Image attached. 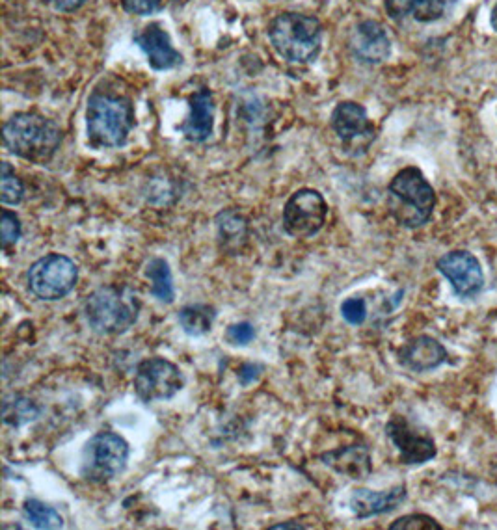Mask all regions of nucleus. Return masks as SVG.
Here are the masks:
<instances>
[{
  "mask_svg": "<svg viewBox=\"0 0 497 530\" xmlns=\"http://www.w3.org/2000/svg\"><path fill=\"white\" fill-rule=\"evenodd\" d=\"M146 278L151 281V294L161 302V304H174L175 287L172 278V268L166 259L153 257L146 265Z\"/></svg>",
  "mask_w": 497,
  "mask_h": 530,
  "instance_id": "nucleus-20",
  "label": "nucleus"
},
{
  "mask_svg": "<svg viewBox=\"0 0 497 530\" xmlns=\"http://www.w3.org/2000/svg\"><path fill=\"white\" fill-rule=\"evenodd\" d=\"M131 447L120 434L97 432L82 451L81 475L88 482L103 484L127 469Z\"/></svg>",
  "mask_w": 497,
  "mask_h": 530,
  "instance_id": "nucleus-6",
  "label": "nucleus"
},
{
  "mask_svg": "<svg viewBox=\"0 0 497 530\" xmlns=\"http://www.w3.org/2000/svg\"><path fill=\"white\" fill-rule=\"evenodd\" d=\"M399 363L404 369L412 372H429L438 369L449 359L445 346L430 337V335H417L410 339L406 345L397 352Z\"/></svg>",
  "mask_w": 497,
  "mask_h": 530,
  "instance_id": "nucleus-13",
  "label": "nucleus"
},
{
  "mask_svg": "<svg viewBox=\"0 0 497 530\" xmlns=\"http://www.w3.org/2000/svg\"><path fill=\"white\" fill-rule=\"evenodd\" d=\"M88 142L97 149L121 147L135 127V110L129 99L94 93L86 110Z\"/></svg>",
  "mask_w": 497,
  "mask_h": 530,
  "instance_id": "nucleus-2",
  "label": "nucleus"
},
{
  "mask_svg": "<svg viewBox=\"0 0 497 530\" xmlns=\"http://www.w3.org/2000/svg\"><path fill=\"white\" fill-rule=\"evenodd\" d=\"M391 530H440L442 525L436 523L432 517L425 514H410V516L401 517L395 523H391Z\"/></svg>",
  "mask_w": 497,
  "mask_h": 530,
  "instance_id": "nucleus-27",
  "label": "nucleus"
},
{
  "mask_svg": "<svg viewBox=\"0 0 497 530\" xmlns=\"http://www.w3.org/2000/svg\"><path fill=\"white\" fill-rule=\"evenodd\" d=\"M453 2L455 0H386V10L393 19L414 17L421 23H430L444 17Z\"/></svg>",
  "mask_w": 497,
  "mask_h": 530,
  "instance_id": "nucleus-19",
  "label": "nucleus"
},
{
  "mask_svg": "<svg viewBox=\"0 0 497 530\" xmlns=\"http://www.w3.org/2000/svg\"><path fill=\"white\" fill-rule=\"evenodd\" d=\"M406 499V486H395L388 491H371L360 488L352 491L349 506L352 514L358 519L388 514L391 510L399 508Z\"/></svg>",
  "mask_w": 497,
  "mask_h": 530,
  "instance_id": "nucleus-17",
  "label": "nucleus"
},
{
  "mask_svg": "<svg viewBox=\"0 0 497 530\" xmlns=\"http://www.w3.org/2000/svg\"><path fill=\"white\" fill-rule=\"evenodd\" d=\"M328 216V203L321 192L300 188L283 207V229L293 239H313Z\"/></svg>",
  "mask_w": 497,
  "mask_h": 530,
  "instance_id": "nucleus-8",
  "label": "nucleus"
},
{
  "mask_svg": "<svg viewBox=\"0 0 497 530\" xmlns=\"http://www.w3.org/2000/svg\"><path fill=\"white\" fill-rule=\"evenodd\" d=\"M23 516L36 529H62L64 527V519L58 514V510L49 504L41 503L38 499L25 501Z\"/></svg>",
  "mask_w": 497,
  "mask_h": 530,
  "instance_id": "nucleus-23",
  "label": "nucleus"
},
{
  "mask_svg": "<svg viewBox=\"0 0 497 530\" xmlns=\"http://www.w3.org/2000/svg\"><path fill=\"white\" fill-rule=\"evenodd\" d=\"M390 211L393 218L408 229L427 224L436 207V194L417 168H404L390 183Z\"/></svg>",
  "mask_w": 497,
  "mask_h": 530,
  "instance_id": "nucleus-5",
  "label": "nucleus"
},
{
  "mask_svg": "<svg viewBox=\"0 0 497 530\" xmlns=\"http://www.w3.org/2000/svg\"><path fill=\"white\" fill-rule=\"evenodd\" d=\"M121 4L129 14L149 15L161 10L164 0H121Z\"/></svg>",
  "mask_w": 497,
  "mask_h": 530,
  "instance_id": "nucleus-30",
  "label": "nucleus"
},
{
  "mask_svg": "<svg viewBox=\"0 0 497 530\" xmlns=\"http://www.w3.org/2000/svg\"><path fill=\"white\" fill-rule=\"evenodd\" d=\"M386 434L406 465L427 464L436 456L434 439L419 432L403 415H393L386 424Z\"/></svg>",
  "mask_w": 497,
  "mask_h": 530,
  "instance_id": "nucleus-10",
  "label": "nucleus"
},
{
  "mask_svg": "<svg viewBox=\"0 0 497 530\" xmlns=\"http://www.w3.org/2000/svg\"><path fill=\"white\" fill-rule=\"evenodd\" d=\"M183 387H185L183 372L170 359H144L136 367V397L140 398L142 402H146V404L170 400Z\"/></svg>",
  "mask_w": 497,
  "mask_h": 530,
  "instance_id": "nucleus-9",
  "label": "nucleus"
},
{
  "mask_svg": "<svg viewBox=\"0 0 497 530\" xmlns=\"http://www.w3.org/2000/svg\"><path fill=\"white\" fill-rule=\"evenodd\" d=\"M269 38L276 53L295 64L313 62L323 45V27L309 15H278L269 27Z\"/></svg>",
  "mask_w": 497,
  "mask_h": 530,
  "instance_id": "nucleus-3",
  "label": "nucleus"
},
{
  "mask_svg": "<svg viewBox=\"0 0 497 530\" xmlns=\"http://www.w3.org/2000/svg\"><path fill=\"white\" fill-rule=\"evenodd\" d=\"M140 300L127 287L107 285L92 292L84 302V317L99 335L125 333L138 318Z\"/></svg>",
  "mask_w": 497,
  "mask_h": 530,
  "instance_id": "nucleus-4",
  "label": "nucleus"
},
{
  "mask_svg": "<svg viewBox=\"0 0 497 530\" xmlns=\"http://www.w3.org/2000/svg\"><path fill=\"white\" fill-rule=\"evenodd\" d=\"M215 129V101L213 93L202 88L190 95V114L187 121L181 125V133L190 142L202 144L211 138Z\"/></svg>",
  "mask_w": 497,
  "mask_h": 530,
  "instance_id": "nucleus-16",
  "label": "nucleus"
},
{
  "mask_svg": "<svg viewBox=\"0 0 497 530\" xmlns=\"http://www.w3.org/2000/svg\"><path fill=\"white\" fill-rule=\"evenodd\" d=\"M270 529H306V525L298 523V521H287V523H278V525H272Z\"/></svg>",
  "mask_w": 497,
  "mask_h": 530,
  "instance_id": "nucleus-33",
  "label": "nucleus"
},
{
  "mask_svg": "<svg viewBox=\"0 0 497 530\" xmlns=\"http://www.w3.org/2000/svg\"><path fill=\"white\" fill-rule=\"evenodd\" d=\"M263 371H265V367L261 363H244L239 369L237 378H239L241 385L254 384V382L259 380V376L263 374Z\"/></svg>",
  "mask_w": 497,
  "mask_h": 530,
  "instance_id": "nucleus-31",
  "label": "nucleus"
},
{
  "mask_svg": "<svg viewBox=\"0 0 497 530\" xmlns=\"http://www.w3.org/2000/svg\"><path fill=\"white\" fill-rule=\"evenodd\" d=\"M341 317L352 326H362L367 318V305L362 298H349L341 304Z\"/></svg>",
  "mask_w": 497,
  "mask_h": 530,
  "instance_id": "nucleus-29",
  "label": "nucleus"
},
{
  "mask_svg": "<svg viewBox=\"0 0 497 530\" xmlns=\"http://www.w3.org/2000/svg\"><path fill=\"white\" fill-rule=\"evenodd\" d=\"M436 268L453 285L460 298H471L479 294L484 285L483 266L470 252H449L438 259Z\"/></svg>",
  "mask_w": 497,
  "mask_h": 530,
  "instance_id": "nucleus-11",
  "label": "nucleus"
},
{
  "mask_svg": "<svg viewBox=\"0 0 497 530\" xmlns=\"http://www.w3.org/2000/svg\"><path fill=\"white\" fill-rule=\"evenodd\" d=\"M350 51L363 64H380L391 53L388 32L377 21H363L350 34Z\"/></svg>",
  "mask_w": 497,
  "mask_h": 530,
  "instance_id": "nucleus-14",
  "label": "nucleus"
},
{
  "mask_svg": "<svg viewBox=\"0 0 497 530\" xmlns=\"http://www.w3.org/2000/svg\"><path fill=\"white\" fill-rule=\"evenodd\" d=\"M54 8L60 12H75L79 10L86 0H51Z\"/></svg>",
  "mask_w": 497,
  "mask_h": 530,
  "instance_id": "nucleus-32",
  "label": "nucleus"
},
{
  "mask_svg": "<svg viewBox=\"0 0 497 530\" xmlns=\"http://www.w3.org/2000/svg\"><path fill=\"white\" fill-rule=\"evenodd\" d=\"M25 196V186L8 162L0 164V201L4 205H19Z\"/></svg>",
  "mask_w": 497,
  "mask_h": 530,
  "instance_id": "nucleus-25",
  "label": "nucleus"
},
{
  "mask_svg": "<svg viewBox=\"0 0 497 530\" xmlns=\"http://www.w3.org/2000/svg\"><path fill=\"white\" fill-rule=\"evenodd\" d=\"M218 226V235L224 240V246L229 248L231 244H239V240L246 239V222L241 214L237 211H224L218 214L216 218Z\"/></svg>",
  "mask_w": 497,
  "mask_h": 530,
  "instance_id": "nucleus-24",
  "label": "nucleus"
},
{
  "mask_svg": "<svg viewBox=\"0 0 497 530\" xmlns=\"http://www.w3.org/2000/svg\"><path fill=\"white\" fill-rule=\"evenodd\" d=\"M226 339H228V343H231V345H250L256 339V328L250 322L231 324V326H228V330H226Z\"/></svg>",
  "mask_w": 497,
  "mask_h": 530,
  "instance_id": "nucleus-28",
  "label": "nucleus"
},
{
  "mask_svg": "<svg viewBox=\"0 0 497 530\" xmlns=\"http://www.w3.org/2000/svg\"><path fill=\"white\" fill-rule=\"evenodd\" d=\"M79 268L62 253H49L28 268V291L43 302H58L75 289Z\"/></svg>",
  "mask_w": 497,
  "mask_h": 530,
  "instance_id": "nucleus-7",
  "label": "nucleus"
},
{
  "mask_svg": "<svg viewBox=\"0 0 497 530\" xmlns=\"http://www.w3.org/2000/svg\"><path fill=\"white\" fill-rule=\"evenodd\" d=\"M321 460L339 475L362 480L371 473V456L365 445H349L321 454Z\"/></svg>",
  "mask_w": 497,
  "mask_h": 530,
  "instance_id": "nucleus-18",
  "label": "nucleus"
},
{
  "mask_svg": "<svg viewBox=\"0 0 497 530\" xmlns=\"http://www.w3.org/2000/svg\"><path fill=\"white\" fill-rule=\"evenodd\" d=\"M40 413V406L34 400L23 397V395H10V397L4 398V402H2V419H4V423L10 424L14 428L36 421L40 417Z\"/></svg>",
  "mask_w": 497,
  "mask_h": 530,
  "instance_id": "nucleus-22",
  "label": "nucleus"
},
{
  "mask_svg": "<svg viewBox=\"0 0 497 530\" xmlns=\"http://www.w3.org/2000/svg\"><path fill=\"white\" fill-rule=\"evenodd\" d=\"M4 147L21 159L45 164L53 159L62 144V131L53 120L34 112H19L4 123Z\"/></svg>",
  "mask_w": 497,
  "mask_h": 530,
  "instance_id": "nucleus-1",
  "label": "nucleus"
},
{
  "mask_svg": "<svg viewBox=\"0 0 497 530\" xmlns=\"http://www.w3.org/2000/svg\"><path fill=\"white\" fill-rule=\"evenodd\" d=\"M135 43L146 53L148 62L153 69H172L181 64V54L172 45L168 32L159 23H151L140 34H136Z\"/></svg>",
  "mask_w": 497,
  "mask_h": 530,
  "instance_id": "nucleus-15",
  "label": "nucleus"
},
{
  "mask_svg": "<svg viewBox=\"0 0 497 530\" xmlns=\"http://www.w3.org/2000/svg\"><path fill=\"white\" fill-rule=\"evenodd\" d=\"M492 27L497 32V4L494 6V12H492Z\"/></svg>",
  "mask_w": 497,
  "mask_h": 530,
  "instance_id": "nucleus-34",
  "label": "nucleus"
},
{
  "mask_svg": "<svg viewBox=\"0 0 497 530\" xmlns=\"http://www.w3.org/2000/svg\"><path fill=\"white\" fill-rule=\"evenodd\" d=\"M23 235V226L21 220L15 212L4 211L0 212V242H2V250L8 252L12 246H15Z\"/></svg>",
  "mask_w": 497,
  "mask_h": 530,
  "instance_id": "nucleus-26",
  "label": "nucleus"
},
{
  "mask_svg": "<svg viewBox=\"0 0 497 530\" xmlns=\"http://www.w3.org/2000/svg\"><path fill=\"white\" fill-rule=\"evenodd\" d=\"M179 324L183 328V332L190 335V337H200L205 333L213 330V324L216 320V309L209 304H192L185 305L179 311Z\"/></svg>",
  "mask_w": 497,
  "mask_h": 530,
  "instance_id": "nucleus-21",
  "label": "nucleus"
},
{
  "mask_svg": "<svg viewBox=\"0 0 497 530\" xmlns=\"http://www.w3.org/2000/svg\"><path fill=\"white\" fill-rule=\"evenodd\" d=\"M332 127L339 140L349 146L365 149L375 140V125L369 121L367 110L358 103L345 101L336 106L332 112Z\"/></svg>",
  "mask_w": 497,
  "mask_h": 530,
  "instance_id": "nucleus-12",
  "label": "nucleus"
}]
</instances>
